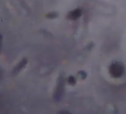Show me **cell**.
<instances>
[{
  "label": "cell",
  "instance_id": "6da1fadb",
  "mask_svg": "<svg viewBox=\"0 0 126 114\" xmlns=\"http://www.w3.org/2000/svg\"><path fill=\"white\" fill-rule=\"evenodd\" d=\"M109 72L111 74L112 77H115V78H118V77H121L124 73V67L122 64L120 63H113L110 68H109Z\"/></svg>",
  "mask_w": 126,
  "mask_h": 114
},
{
  "label": "cell",
  "instance_id": "7a4b0ae2",
  "mask_svg": "<svg viewBox=\"0 0 126 114\" xmlns=\"http://www.w3.org/2000/svg\"><path fill=\"white\" fill-rule=\"evenodd\" d=\"M80 15H81V10L77 9V10H74L73 12H71V13L69 14V17H70L71 19H77V18L80 17Z\"/></svg>",
  "mask_w": 126,
  "mask_h": 114
}]
</instances>
